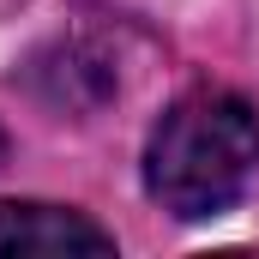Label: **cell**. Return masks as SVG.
<instances>
[{"label":"cell","mask_w":259,"mask_h":259,"mask_svg":"<svg viewBox=\"0 0 259 259\" xmlns=\"http://www.w3.org/2000/svg\"><path fill=\"white\" fill-rule=\"evenodd\" d=\"M259 175V109L235 91H187L145 145V193L169 217H217Z\"/></svg>","instance_id":"6da1fadb"},{"label":"cell","mask_w":259,"mask_h":259,"mask_svg":"<svg viewBox=\"0 0 259 259\" xmlns=\"http://www.w3.org/2000/svg\"><path fill=\"white\" fill-rule=\"evenodd\" d=\"M24 253H115V235L72 205L0 199V259Z\"/></svg>","instance_id":"7a4b0ae2"}]
</instances>
